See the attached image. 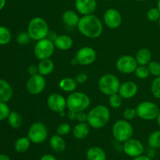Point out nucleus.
Segmentation results:
<instances>
[{"mask_svg":"<svg viewBox=\"0 0 160 160\" xmlns=\"http://www.w3.org/2000/svg\"><path fill=\"white\" fill-rule=\"evenodd\" d=\"M77 27L82 35L91 39L99 38L103 31L102 23L94 14L82 16Z\"/></svg>","mask_w":160,"mask_h":160,"instance_id":"1","label":"nucleus"},{"mask_svg":"<svg viewBox=\"0 0 160 160\" xmlns=\"http://www.w3.org/2000/svg\"><path fill=\"white\" fill-rule=\"evenodd\" d=\"M110 120V111L104 105H98L88 112L87 123L94 129L104 128Z\"/></svg>","mask_w":160,"mask_h":160,"instance_id":"2","label":"nucleus"},{"mask_svg":"<svg viewBox=\"0 0 160 160\" xmlns=\"http://www.w3.org/2000/svg\"><path fill=\"white\" fill-rule=\"evenodd\" d=\"M48 23L43 18L39 17H33L28 25V33L32 40L38 41L47 38L49 31Z\"/></svg>","mask_w":160,"mask_h":160,"instance_id":"3","label":"nucleus"},{"mask_svg":"<svg viewBox=\"0 0 160 160\" xmlns=\"http://www.w3.org/2000/svg\"><path fill=\"white\" fill-rule=\"evenodd\" d=\"M90 105V98L84 92H71L67 98V109L73 112H78L81 111H85Z\"/></svg>","mask_w":160,"mask_h":160,"instance_id":"4","label":"nucleus"},{"mask_svg":"<svg viewBox=\"0 0 160 160\" xmlns=\"http://www.w3.org/2000/svg\"><path fill=\"white\" fill-rule=\"evenodd\" d=\"M120 82L119 78L112 73H106L98 80V87L102 94L107 96L118 93Z\"/></svg>","mask_w":160,"mask_h":160,"instance_id":"5","label":"nucleus"},{"mask_svg":"<svg viewBox=\"0 0 160 160\" xmlns=\"http://www.w3.org/2000/svg\"><path fill=\"white\" fill-rule=\"evenodd\" d=\"M134 129L131 123L126 120H119L112 126V135L119 142H125L131 138Z\"/></svg>","mask_w":160,"mask_h":160,"instance_id":"6","label":"nucleus"},{"mask_svg":"<svg viewBox=\"0 0 160 160\" xmlns=\"http://www.w3.org/2000/svg\"><path fill=\"white\" fill-rule=\"evenodd\" d=\"M138 117L144 120H156L159 113V108L156 103L149 101L142 102L136 108Z\"/></svg>","mask_w":160,"mask_h":160,"instance_id":"7","label":"nucleus"},{"mask_svg":"<svg viewBox=\"0 0 160 160\" xmlns=\"http://www.w3.org/2000/svg\"><path fill=\"white\" fill-rule=\"evenodd\" d=\"M55 49L56 47L54 42L45 38L36 42L34 48V54L39 60L50 59L54 53Z\"/></svg>","mask_w":160,"mask_h":160,"instance_id":"8","label":"nucleus"},{"mask_svg":"<svg viewBox=\"0 0 160 160\" xmlns=\"http://www.w3.org/2000/svg\"><path fill=\"white\" fill-rule=\"evenodd\" d=\"M48 129L42 122H35L30 127L28 138L33 144H42L48 138Z\"/></svg>","mask_w":160,"mask_h":160,"instance_id":"9","label":"nucleus"},{"mask_svg":"<svg viewBox=\"0 0 160 160\" xmlns=\"http://www.w3.org/2000/svg\"><path fill=\"white\" fill-rule=\"evenodd\" d=\"M138 66L135 57L130 55H124L119 58L116 62V67L119 72L124 74L134 73V70Z\"/></svg>","mask_w":160,"mask_h":160,"instance_id":"10","label":"nucleus"},{"mask_svg":"<svg viewBox=\"0 0 160 160\" xmlns=\"http://www.w3.org/2000/svg\"><path fill=\"white\" fill-rule=\"evenodd\" d=\"M96 56V52L93 48L84 46L77 51L75 59L80 65L88 66L95 62Z\"/></svg>","mask_w":160,"mask_h":160,"instance_id":"11","label":"nucleus"},{"mask_svg":"<svg viewBox=\"0 0 160 160\" xmlns=\"http://www.w3.org/2000/svg\"><path fill=\"white\" fill-rule=\"evenodd\" d=\"M45 86H46V81L44 76L37 73L33 76H30L27 82V90L31 95H37L45 90Z\"/></svg>","mask_w":160,"mask_h":160,"instance_id":"12","label":"nucleus"},{"mask_svg":"<svg viewBox=\"0 0 160 160\" xmlns=\"http://www.w3.org/2000/svg\"><path fill=\"white\" fill-rule=\"evenodd\" d=\"M123 150L127 156L134 158L143 155L145 152V147L141 141L131 138L129 140L123 142Z\"/></svg>","mask_w":160,"mask_h":160,"instance_id":"13","label":"nucleus"},{"mask_svg":"<svg viewBox=\"0 0 160 160\" xmlns=\"http://www.w3.org/2000/svg\"><path fill=\"white\" fill-rule=\"evenodd\" d=\"M47 106L52 112L59 114L65 112V109L67 108V98L60 94H52L47 98Z\"/></svg>","mask_w":160,"mask_h":160,"instance_id":"14","label":"nucleus"},{"mask_svg":"<svg viewBox=\"0 0 160 160\" xmlns=\"http://www.w3.org/2000/svg\"><path fill=\"white\" fill-rule=\"evenodd\" d=\"M103 20L106 26L110 29H117L122 23V16L117 9H107L103 16Z\"/></svg>","mask_w":160,"mask_h":160,"instance_id":"15","label":"nucleus"},{"mask_svg":"<svg viewBox=\"0 0 160 160\" xmlns=\"http://www.w3.org/2000/svg\"><path fill=\"white\" fill-rule=\"evenodd\" d=\"M96 0H76L75 7L77 11L82 16L93 14L96 9Z\"/></svg>","mask_w":160,"mask_h":160,"instance_id":"16","label":"nucleus"},{"mask_svg":"<svg viewBox=\"0 0 160 160\" xmlns=\"http://www.w3.org/2000/svg\"><path fill=\"white\" fill-rule=\"evenodd\" d=\"M138 91V88L137 84L134 81H129L120 84L118 93L124 99H130L137 95Z\"/></svg>","mask_w":160,"mask_h":160,"instance_id":"17","label":"nucleus"},{"mask_svg":"<svg viewBox=\"0 0 160 160\" xmlns=\"http://www.w3.org/2000/svg\"><path fill=\"white\" fill-rule=\"evenodd\" d=\"M54 45L57 49L62 50V51H67L73 47V39L70 36L62 34V35L57 36L56 39L54 41Z\"/></svg>","mask_w":160,"mask_h":160,"instance_id":"18","label":"nucleus"},{"mask_svg":"<svg viewBox=\"0 0 160 160\" xmlns=\"http://www.w3.org/2000/svg\"><path fill=\"white\" fill-rule=\"evenodd\" d=\"M90 128L91 127L89 126L87 122L77 123L72 130L73 137L77 139H79V140L85 138L90 132Z\"/></svg>","mask_w":160,"mask_h":160,"instance_id":"19","label":"nucleus"},{"mask_svg":"<svg viewBox=\"0 0 160 160\" xmlns=\"http://www.w3.org/2000/svg\"><path fill=\"white\" fill-rule=\"evenodd\" d=\"M12 89L6 81L0 79V102H7L12 98Z\"/></svg>","mask_w":160,"mask_h":160,"instance_id":"20","label":"nucleus"},{"mask_svg":"<svg viewBox=\"0 0 160 160\" xmlns=\"http://www.w3.org/2000/svg\"><path fill=\"white\" fill-rule=\"evenodd\" d=\"M87 160H106V153L102 148L92 146L86 152Z\"/></svg>","mask_w":160,"mask_h":160,"instance_id":"21","label":"nucleus"},{"mask_svg":"<svg viewBox=\"0 0 160 160\" xmlns=\"http://www.w3.org/2000/svg\"><path fill=\"white\" fill-rule=\"evenodd\" d=\"M81 17L76 12L73 10H67L63 12L62 16V20L67 26L73 28L78 26Z\"/></svg>","mask_w":160,"mask_h":160,"instance_id":"22","label":"nucleus"},{"mask_svg":"<svg viewBox=\"0 0 160 160\" xmlns=\"http://www.w3.org/2000/svg\"><path fill=\"white\" fill-rule=\"evenodd\" d=\"M49 145L52 149L56 152H62L65 151L66 147H67L65 140L62 138V136L57 134L51 137L49 140Z\"/></svg>","mask_w":160,"mask_h":160,"instance_id":"23","label":"nucleus"},{"mask_svg":"<svg viewBox=\"0 0 160 160\" xmlns=\"http://www.w3.org/2000/svg\"><path fill=\"white\" fill-rule=\"evenodd\" d=\"M54 62L50 59H42L38 64V70L39 74L42 76H48L52 73L54 70Z\"/></svg>","mask_w":160,"mask_h":160,"instance_id":"24","label":"nucleus"},{"mask_svg":"<svg viewBox=\"0 0 160 160\" xmlns=\"http://www.w3.org/2000/svg\"><path fill=\"white\" fill-rule=\"evenodd\" d=\"M135 59L138 65L148 66L152 59L151 51L146 48H141L136 53Z\"/></svg>","mask_w":160,"mask_h":160,"instance_id":"25","label":"nucleus"},{"mask_svg":"<svg viewBox=\"0 0 160 160\" xmlns=\"http://www.w3.org/2000/svg\"><path fill=\"white\" fill-rule=\"evenodd\" d=\"M78 83L76 80L72 78H65L59 81V87L62 91L66 92H75L77 87H78Z\"/></svg>","mask_w":160,"mask_h":160,"instance_id":"26","label":"nucleus"},{"mask_svg":"<svg viewBox=\"0 0 160 160\" xmlns=\"http://www.w3.org/2000/svg\"><path fill=\"white\" fill-rule=\"evenodd\" d=\"M31 141L28 137H20L16 140L14 143V148L19 153H24L31 146Z\"/></svg>","mask_w":160,"mask_h":160,"instance_id":"27","label":"nucleus"},{"mask_svg":"<svg viewBox=\"0 0 160 160\" xmlns=\"http://www.w3.org/2000/svg\"><path fill=\"white\" fill-rule=\"evenodd\" d=\"M8 123H9V126L11 128H14V129H18L19 128H20V126L22 125V117L18 112H10L9 117H8Z\"/></svg>","mask_w":160,"mask_h":160,"instance_id":"28","label":"nucleus"},{"mask_svg":"<svg viewBox=\"0 0 160 160\" xmlns=\"http://www.w3.org/2000/svg\"><path fill=\"white\" fill-rule=\"evenodd\" d=\"M148 143L151 148L155 149L160 148V131H155L150 134L148 138Z\"/></svg>","mask_w":160,"mask_h":160,"instance_id":"29","label":"nucleus"},{"mask_svg":"<svg viewBox=\"0 0 160 160\" xmlns=\"http://www.w3.org/2000/svg\"><path fill=\"white\" fill-rule=\"evenodd\" d=\"M12 39V34L7 28L0 26V45H6L10 42Z\"/></svg>","mask_w":160,"mask_h":160,"instance_id":"30","label":"nucleus"},{"mask_svg":"<svg viewBox=\"0 0 160 160\" xmlns=\"http://www.w3.org/2000/svg\"><path fill=\"white\" fill-rule=\"evenodd\" d=\"M123 99L119 93L113 94L109 96V104L113 109H118L123 104Z\"/></svg>","mask_w":160,"mask_h":160,"instance_id":"31","label":"nucleus"},{"mask_svg":"<svg viewBox=\"0 0 160 160\" xmlns=\"http://www.w3.org/2000/svg\"><path fill=\"white\" fill-rule=\"evenodd\" d=\"M134 73L135 76L139 79H146L148 78L150 73L149 70L148 68V66H143V65H138L137 68L134 70Z\"/></svg>","mask_w":160,"mask_h":160,"instance_id":"32","label":"nucleus"},{"mask_svg":"<svg viewBox=\"0 0 160 160\" xmlns=\"http://www.w3.org/2000/svg\"><path fill=\"white\" fill-rule=\"evenodd\" d=\"M151 91L153 96L160 100V77H157L153 80L151 85Z\"/></svg>","mask_w":160,"mask_h":160,"instance_id":"33","label":"nucleus"},{"mask_svg":"<svg viewBox=\"0 0 160 160\" xmlns=\"http://www.w3.org/2000/svg\"><path fill=\"white\" fill-rule=\"evenodd\" d=\"M148 68L149 70L150 74L157 78L160 77V62L157 61H151L148 64Z\"/></svg>","mask_w":160,"mask_h":160,"instance_id":"34","label":"nucleus"},{"mask_svg":"<svg viewBox=\"0 0 160 160\" xmlns=\"http://www.w3.org/2000/svg\"><path fill=\"white\" fill-rule=\"evenodd\" d=\"M146 17H147V19L152 22L159 21V20L160 19L159 9H158L157 7L151 8V9H148V11L147 12Z\"/></svg>","mask_w":160,"mask_h":160,"instance_id":"35","label":"nucleus"},{"mask_svg":"<svg viewBox=\"0 0 160 160\" xmlns=\"http://www.w3.org/2000/svg\"><path fill=\"white\" fill-rule=\"evenodd\" d=\"M10 112V109L6 103L0 102V121L7 119Z\"/></svg>","mask_w":160,"mask_h":160,"instance_id":"36","label":"nucleus"},{"mask_svg":"<svg viewBox=\"0 0 160 160\" xmlns=\"http://www.w3.org/2000/svg\"><path fill=\"white\" fill-rule=\"evenodd\" d=\"M70 131H71L70 125L67 123H63L58 126L57 129H56V134L60 136H65L68 134Z\"/></svg>","mask_w":160,"mask_h":160,"instance_id":"37","label":"nucleus"},{"mask_svg":"<svg viewBox=\"0 0 160 160\" xmlns=\"http://www.w3.org/2000/svg\"><path fill=\"white\" fill-rule=\"evenodd\" d=\"M31 37H30L28 31H23V32L20 33L17 37V43L20 44L21 45H28L31 40Z\"/></svg>","mask_w":160,"mask_h":160,"instance_id":"38","label":"nucleus"},{"mask_svg":"<svg viewBox=\"0 0 160 160\" xmlns=\"http://www.w3.org/2000/svg\"><path fill=\"white\" fill-rule=\"evenodd\" d=\"M123 116L124 120H128V121L132 120L138 117L137 111H136V109H134V108H128L124 110Z\"/></svg>","mask_w":160,"mask_h":160,"instance_id":"39","label":"nucleus"},{"mask_svg":"<svg viewBox=\"0 0 160 160\" xmlns=\"http://www.w3.org/2000/svg\"><path fill=\"white\" fill-rule=\"evenodd\" d=\"M88 120V113L85 111H81V112H77L76 120L78 123H84L87 122Z\"/></svg>","mask_w":160,"mask_h":160,"instance_id":"40","label":"nucleus"},{"mask_svg":"<svg viewBox=\"0 0 160 160\" xmlns=\"http://www.w3.org/2000/svg\"><path fill=\"white\" fill-rule=\"evenodd\" d=\"M88 77L85 73H80L77 75L75 80H76L78 84H84L88 81Z\"/></svg>","mask_w":160,"mask_h":160,"instance_id":"41","label":"nucleus"},{"mask_svg":"<svg viewBox=\"0 0 160 160\" xmlns=\"http://www.w3.org/2000/svg\"><path fill=\"white\" fill-rule=\"evenodd\" d=\"M28 72L30 74V76H33L37 73H38V66L34 64H31L28 67Z\"/></svg>","mask_w":160,"mask_h":160,"instance_id":"42","label":"nucleus"},{"mask_svg":"<svg viewBox=\"0 0 160 160\" xmlns=\"http://www.w3.org/2000/svg\"><path fill=\"white\" fill-rule=\"evenodd\" d=\"M57 34H56V33L55 32V31H49L48 33V35H47V38H48L49 40L52 41L53 42H54V41L56 40V38H57Z\"/></svg>","mask_w":160,"mask_h":160,"instance_id":"43","label":"nucleus"},{"mask_svg":"<svg viewBox=\"0 0 160 160\" xmlns=\"http://www.w3.org/2000/svg\"><path fill=\"white\" fill-rule=\"evenodd\" d=\"M39 160H57V159H56V158L53 155L45 154L40 158V159Z\"/></svg>","mask_w":160,"mask_h":160,"instance_id":"44","label":"nucleus"},{"mask_svg":"<svg viewBox=\"0 0 160 160\" xmlns=\"http://www.w3.org/2000/svg\"><path fill=\"white\" fill-rule=\"evenodd\" d=\"M67 117H68L69 120H76L77 112L69 110L68 112H67Z\"/></svg>","mask_w":160,"mask_h":160,"instance_id":"45","label":"nucleus"},{"mask_svg":"<svg viewBox=\"0 0 160 160\" xmlns=\"http://www.w3.org/2000/svg\"><path fill=\"white\" fill-rule=\"evenodd\" d=\"M155 154H156V152H155V148H151V147H150V148H148V149L147 150L146 156H148V157L151 158V159H152V158L154 157Z\"/></svg>","mask_w":160,"mask_h":160,"instance_id":"46","label":"nucleus"},{"mask_svg":"<svg viewBox=\"0 0 160 160\" xmlns=\"http://www.w3.org/2000/svg\"><path fill=\"white\" fill-rule=\"evenodd\" d=\"M132 160H152L151 158L148 157L146 155H141V156H137V157L133 158Z\"/></svg>","mask_w":160,"mask_h":160,"instance_id":"47","label":"nucleus"},{"mask_svg":"<svg viewBox=\"0 0 160 160\" xmlns=\"http://www.w3.org/2000/svg\"><path fill=\"white\" fill-rule=\"evenodd\" d=\"M0 160H10L9 157L6 155L4 154H0Z\"/></svg>","mask_w":160,"mask_h":160,"instance_id":"48","label":"nucleus"},{"mask_svg":"<svg viewBox=\"0 0 160 160\" xmlns=\"http://www.w3.org/2000/svg\"><path fill=\"white\" fill-rule=\"evenodd\" d=\"M6 4V0H0V10L2 9V8L5 6Z\"/></svg>","mask_w":160,"mask_h":160,"instance_id":"49","label":"nucleus"},{"mask_svg":"<svg viewBox=\"0 0 160 160\" xmlns=\"http://www.w3.org/2000/svg\"><path fill=\"white\" fill-rule=\"evenodd\" d=\"M156 120H157L158 126H159V128H160V111H159V115H158L157 118H156Z\"/></svg>","mask_w":160,"mask_h":160,"instance_id":"50","label":"nucleus"},{"mask_svg":"<svg viewBox=\"0 0 160 160\" xmlns=\"http://www.w3.org/2000/svg\"><path fill=\"white\" fill-rule=\"evenodd\" d=\"M157 8L158 9H159V11H160V0H159V1H158V5H157Z\"/></svg>","mask_w":160,"mask_h":160,"instance_id":"51","label":"nucleus"},{"mask_svg":"<svg viewBox=\"0 0 160 160\" xmlns=\"http://www.w3.org/2000/svg\"><path fill=\"white\" fill-rule=\"evenodd\" d=\"M137 1H140V2H142V1H145V0H137Z\"/></svg>","mask_w":160,"mask_h":160,"instance_id":"52","label":"nucleus"},{"mask_svg":"<svg viewBox=\"0 0 160 160\" xmlns=\"http://www.w3.org/2000/svg\"><path fill=\"white\" fill-rule=\"evenodd\" d=\"M159 27H160V19L159 20Z\"/></svg>","mask_w":160,"mask_h":160,"instance_id":"53","label":"nucleus"},{"mask_svg":"<svg viewBox=\"0 0 160 160\" xmlns=\"http://www.w3.org/2000/svg\"><path fill=\"white\" fill-rule=\"evenodd\" d=\"M104 1H109V0H104Z\"/></svg>","mask_w":160,"mask_h":160,"instance_id":"54","label":"nucleus"},{"mask_svg":"<svg viewBox=\"0 0 160 160\" xmlns=\"http://www.w3.org/2000/svg\"><path fill=\"white\" fill-rule=\"evenodd\" d=\"M47 1H49V0H47Z\"/></svg>","mask_w":160,"mask_h":160,"instance_id":"55","label":"nucleus"},{"mask_svg":"<svg viewBox=\"0 0 160 160\" xmlns=\"http://www.w3.org/2000/svg\"><path fill=\"white\" fill-rule=\"evenodd\" d=\"M120 1H121V0H120Z\"/></svg>","mask_w":160,"mask_h":160,"instance_id":"56","label":"nucleus"}]
</instances>
